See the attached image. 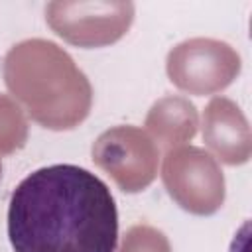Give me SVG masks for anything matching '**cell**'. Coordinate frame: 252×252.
<instances>
[{"mask_svg": "<svg viewBox=\"0 0 252 252\" xmlns=\"http://www.w3.org/2000/svg\"><path fill=\"white\" fill-rule=\"evenodd\" d=\"M8 238L14 252H116L114 197L85 167H39L10 197Z\"/></svg>", "mask_w": 252, "mask_h": 252, "instance_id": "6da1fadb", "label": "cell"}, {"mask_svg": "<svg viewBox=\"0 0 252 252\" xmlns=\"http://www.w3.org/2000/svg\"><path fill=\"white\" fill-rule=\"evenodd\" d=\"M4 83L47 130H73L91 112L93 87L73 57L49 39H24L4 57Z\"/></svg>", "mask_w": 252, "mask_h": 252, "instance_id": "7a4b0ae2", "label": "cell"}, {"mask_svg": "<svg viewBox=\"0 0 252 252\" xmlns=\"http://www.w3.org/2000/svg\"><path fill=\"white\" fill-rule=\"evenodd\" d=\"M134 10L128 0H59L45 6V22L63 41L94 49L124 37L134 22Z\"/></svg>", "mask_w": 252, "mask_h": 252, "instance_id": "3957f363", "label": "cell"}, {"mask_svg": "<svg viewBox=\"0 0 252 252\" xmlns=\"http://www.w3.org/2000/svg\"><path fill=\"white\" fill-rule=\"evenodd\" d=\"M161 181L169 197L191 215H213L224 203V175L219 161L203 148L169 150L163 158Z\"/></svg>", "mask_w": 252, "mask_h": 252, "instance_id": "277c9868", "label": "cell"}, {"mask_svg": "<svg viewBox=\"0 0 252 252\" xmlns=\"http://www.w3.org/2000/svg\"><path fill=\"white\" fill-rule=\"evenodd\" d=\"M240 55L226 41L193 37L167 53L169 81L183 93L205 96L226 89L240 73Z\"/></svg>", "mask_w": 252, "mask_h": 252, "instance_id": "5b68a950", "label": "cell"}, {"mask_svg": "<svg viewBox=\"0 0 252 252\" xmlns=\"http://www.w3.org/2000/svg\"><path fill=\"white\" fill-rule=\"evenodd\" d=\"M93 161L122 191H144L158 175L159 148L148 132L136 126L104 130L93 144Z\"/></svg>", "mask_w": 252, "mask_h": 252, "instance_id": "8992f818", "label": "cell"}, {"mask_svg": "<svg viewBox=\"0 0 252 252\" xmlns=\"http://www.w3.org/2000/svg\"><path fill=\"white\" fill-rule=\"evenodd\" d=\"M203 140L215 154L213 158L226 165H242L250 159L252 138L248 120L240 106L226 96H215L207 104L203 114Z\"/></svg>", "mask_w": 252, "mask_h": 252, "instance_id": "52a82bcc", "label": "cell"}, {"mask_svg": "<svg viewBox=\"0 0 252 252\" xmlns=\"http://www.w3.org/2000/svg\"><path fill=\"white\" fill-rule=\"evenodd\" d=\"M199 116L195 104L179 94H167L156 100L146 116V130L156 146L167 152L193 140L197 134Z\"/></svg>", "mask_w": 252, "mask_h": 252, "instance_id": "ba28073f", "label": "cell"}, {"mask_svg": "<svg viewBox=\"0 0 252 252\" xmlns=\"http://www.w3.org/2000/svg\"><path fill=\"white\" fill-rule=\"evenodd\" d=\"M28 122L22 108L8 96L0 94V154H12L26 144Z\"/></svg>", "mask_w": 252, "mask_h": 252, "instance_id": "9c48e42d", "label": "cell"}, {"mask_svg": "<svg viewBox=\"0 0 252 252\" xmlns=\"http://www.w3.org/2000/svg\"><path fill=\"white\" fill-rule=\"evenodd\" d=\"M116 252H171V246L161 230L150 224H134L124 232Z\"/></svg>", "mask_w": 252, "mask_h": 252, "instance_id": "30bf717a", "label": "cell"}, {"mask_svg": "<svg viewBox=\"0 0 252 252\" xmlns=\"http://www.w3.org/2000/svg\"><path fill=\"white\" fill-rule=\"evenodd\" d=\"M0 171H2V165H0ZM0 175H2V173H0Z\"/></svg>", "mask_w": 252, "mask_h": 252, "instance_id": "8fae6325", "label": "cell"}]
</instances>
